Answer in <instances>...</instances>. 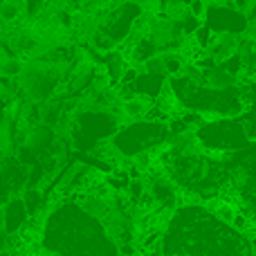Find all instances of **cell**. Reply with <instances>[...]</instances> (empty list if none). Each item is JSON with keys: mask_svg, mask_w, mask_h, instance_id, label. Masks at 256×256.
Wrapping results in <instances>:
<instances>
[{"mask_svg": "<svg viewBox=\"0 0 256 256\" xmlns=\"http://www.w3.org/2000/svg\"><path fill=\"white\" fill-rule=\"evenodd\" d=\"M168 142V126L160 120H140L128 122L126 126L117 128L115 135L106 142L110 153H117L120 158H137L140 153L162 148Z\"/></svg>", "mask_w": 256, "mask_h": 256, "instance_id": "cell-1", "label": "cell"}, {"mask_svg": "<svg viewBox=\"0 0 256 256\" xmlns=\"http://www.w3.org/2000/svg\"><path fill=\"white\" fill-rule=\"evenodd\" d=\"M27 186V164L14 155L0 158V204L9 198H16Z\"/></svg>", "mask_w": 256, "mask_h": 256, "instance_id": "cell-2", "label": "cell"}, {"mask_svg": "<svg viewBox=\"0 0 256 256\" xmlns=\"http://www.w3.org/2000/svg\"><path fill=\"white\" fill-rule=\"evenodd\" d=\"M18 144H20L22 153H32L34 158H40L43 153H50L56 146V132L52 126L48 124H27L20 130L18 137Z\"/></svg>", "mask_w": 256, "mask_h": 256, "instance_id": "cell-3", "label": "cell"}, {"mask_svg": "<svg viewBox=\"0 0 256 256\" xmlns=\"http://www.w3.org/2000/svg\"><path fill=\"white\" fill-rule=\"evenodd\" d=\"M27 220H30V214H27V207L22 202V194L0 204V227L9 236H16L27 225Z\"/></svg>", "mask_w": 256, "mask_h": 256, "instance_id": "cell-4", "label": "cell"}, {"mask_svg": "<svg viewBox=\"0 0 256 256\" xmlns=\"http://www.w3.org/2000/svg\"><path fill=\"white\" fill-rule=\"evenodd\" d=\"M204 86L209 90H216V92H227V90L240 88V79L227 72L220 63H216L209 70H204Z\"/></svg>", "mask_w": 256, "mask_h": 256, "instance_id": "cell-5", "label": "cell"}, {"mask_svg": "<svg viewBox=\"0 0 256 256\" xmlns=\"http://www.w3.org/2000/svg\"><path fill=\"white\" fill-rule=\"evenodd\" d=\"M238 43H240L238 34H214L212 45H209V50L204 54L212 56L216 63H222L225 58H230L232 54H236Z\"/></svg>", "mask_w": 256, "mask_h": 256, "instance_id": "cell-6", "label": "cell"}, {"mask_svg": "<svg viewBox=\"0 0 256 256\" xmlns=\"http://www.w3.org/2000/svg\"><path fill=\"white\" fill-rule=\"evenodd\" d=\"M22 202H25L30 218H36L45 209V202H48V200H45V191L40 189V186H27V189L22 191Z\"/></svg>", "mask_w": 256, "mask_h": 256, "instance_id": "cell-7", "label": "cell"}, {"mask_svg": "<svg viewBox=\"0 0 256 256\" xmlns=\"http://www.w3.org/2000/svg\"><path fill=\"white\" fill-rule=\"evenodd\" d=\"M22 66H25V58H20V54H14V52H7L0 56V76L2 79H18L22 72Z\"/></svg>", "mask_w": 256, "mask_h": 256, "instance_id": "cell-8", "label": "cell"}, {"mask_svg": "<svg viewBox=\"0 0 256 256\" xmlns=\"http://www.w3.org/2000/svg\"><path fill=\"white\" fill-rule=\"evenodd\" d=\"M142 72H146V74H158V76H166V70H164V54H155V56H150L148 61H144L140 66Z\"/></svg>", "mask_w": 256, "mask_h": 256, "instance_id": "cell-9", "label": "cell"}, {"mask_svg": "<svg viewBox=\"0 0 256 256\" xmlns=\"http://www.w3.org/2000/svg\"><path fill=\"white\" fill-rule=\"evenodd\" d=\"M7 97H2V94H0V122H2V117H4V110H7Z\"/></svg>", "mask_w": 256, "mask_h": 256, "instance_id": "cell-10", "label": "cell"}, {"mask_svg": "<svg viewBox=\"0 0 256 256\" xmlns=\"http://www.w3.org/2000/svg\"><path fill=\"white\" fill-rule=\"evenodd\" d=\"M2 25H4V22H2V20H0V32H2Z\"/></svg>", "mask_w": 256, "mask_h": 256, "instance_id": "cell-11", "label": "cell"}, {"mask_svg": "<svg viewBox=\"0 0 256 256\" xmlns=\"http://www.w3.org/2000/svg\"><path fill=\"white\" fill-rule=\"evenodd\" d=\"M250 2H256V0H250Z\"/></svg>", "mask_w": 256, "mask_h": 256, "instance_id": "cell-12", "label": "cell"}, {"mask_svg": "<svg viewBox=\"0 0 256 256\" xmlns=\"http://www.w3.org/2000/svg\"><path fill=\"white\" fill-rule=\"evenodd\" d=\"M0 158H2V155H0Z\"/></svg>", "mask_w": 256, "mask_h": 256, "instance_id": "cell-13", "label": "cell"}]
</instances>
